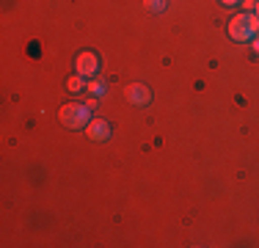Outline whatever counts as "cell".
Masks as SVG:
<instances>
[{"instance_id":"1","label":"cell","mask_w":259,"mask_h":248,"mask_svg":"<svg viewBox=\"0 0 259 248\" xmlns=\"http://www.w3.org/2000/svg\"><path fill=\"white\" fill-rule=\"evenodd\" d=\"M58 119H61L64 127H69V130H83V127H89V121H91V108H89V105H83V102L61 105Z\"/></svg>"},{"instance_id":"2","label":"cell","mask_w":259,"mask_h":248,"mask_svg":"<svg viewBox=\"0 0 259 248\" xmlns=\"http://www.w3.org/2000/svg\"><path fill=\"white\" fill-rule=\"evenodd\" d=\"M124 97H127L130 105H138V108H144V105L152 102V91H149V86H144V83H130L124 89Z\"/></svg>"},{"instance_id":"3","label":"cell","mask_w":259,"mask_h":248,"mask_svg":"<svg viewBox=\"0 0 259 248\" xmlns=\"http://www.w3.org/2000/svg\"><path fill=\"white\" fill-rule=\"evenodd\" d=\"M75 69H77V74H83V77H97V72H100V58H97L94 53H80L75 58Z\"/></svg>"},{"instance_id":"4","label":"cell","mask_w":259,"mask_h":248,"mask_svg":"<svg viewBox=\"0 0 259 248\" xmlns=\"http://www.w3.org/2000/svg\"><path fill=\"white\" fill-rule=\"evenodd\" d=\"M229 36H232L234 42H248V39H254V33L248 30V22H245V14L232 17V20H229Z\"/></svg>"},{"instance_id":"5","label":"cell","mask_w":259,"mask_h":248,"mask_svg":"<svg viewBox=\"0 0 259 248\" xmlns=\"http://www.w3.org/2000/svg\"><path fill=\"white\" fill-rule=\"evenodd\" d=\"M85 135L91 141H108L110 138V124L105 119H91L89 127H85Z\"/></svg>"},{"instance_id":"6","label":"cell","mask_w":259,"mask_h":248,"mask_svg":"<svg viewBox=\"0 0 259 248\" xmlns=\"http://www.w3.org/2000/svg\"><path fill=\"white\" fill-rule=\"evenodd\" d=\"M85 91H89L91 97H102L105 91H108V83H105L102 77H91V83L85 86Z\"/></svg>"},{"instance_id":"7","label":"cell","mask_w":259,"mask_h":248,"mask_svg":"<svg viewBox=\"0 0 259 248\" xmlns=\"http://www.w3.org/2000/svg\"><path fill=\"white\" fill-rule=\"evenodd\" d=\"M85 86H89V83H85V77H83V74H72V77H69V83H66V89H69L72 94H77V91H83Z\"/></svg>"},{"instance_id":"8","label":"cell","mask_w":259,"mask_h":248,"mask_svg":"<svg viewBox=\"0 0 259 248\" xmlns=\"http://www.w3.org/2000/svg\"><path fill=\"white\" fill-rule=\"evenodd\" d=\"M146 11H163L165 9V0H144Z\"/></svg>"},{"instance_id":"9","label":"cell","mask_w":259,"mask_h":248,"mask_svg":"<svg viewBox=\"0 0 259 248\" xmlns=\"http://www.w3.org/2000/svg\"><path fill=\"white\" fill-rule=\"evenodd\" d=\"M256 3H259V0H243V9H245V11H254Z\"/></svg>"},{"instance_id":"10","label":"cell","mask_w":259,"mask_h":248,"mask_svg":"<svg viewBox=\"0 0 259 248\" xmlns=\"http://www.w3.org/2000/svg\"><path fill=\"white\" fill-rule=\"evenodd\" d=\"M85 105H89V108L94 110V108H97V97H89V99H85Z\"/></svg>"},{"instance_id":"11","label":"cell","mask_w":259,"mask_h":248,"mask_svg":"<svg viewBox=\"0 0 259 248\" xmlns=\"http://www.w3.org/2000/svg\"><path fill=\"white\" fill-rule=\"evenodd\" d=\"M251 50H254V53L259 55V39H256V36H254V42H251Z\"/></svg>"},{"instance_id":"12","label":"cell","mask_w":259,"mask_h":248,"mask_svg":"<svg viewBox=\"0 0 259 248\" xmlns=\"http://www.w3.org/2000/svg\"><path fill=\"white\" fill-rule=\"evenodd\" d=\"M224 6H234V3H243V0H221Z\"/></svg>"},{"instance_id":"13","label":"cell","mask_w":259,"mask_h":248,"mask_svg":"<svg viewBox=\"0 0 259 248\" xmlns=\"http://www.w3.org/2000/svg\"><path fill=\"white\" fill-rule=\"evenodd\" d=\"M254 11H256V17H259V3H256V9H254Z\"/></svg>"}]
</instances>
